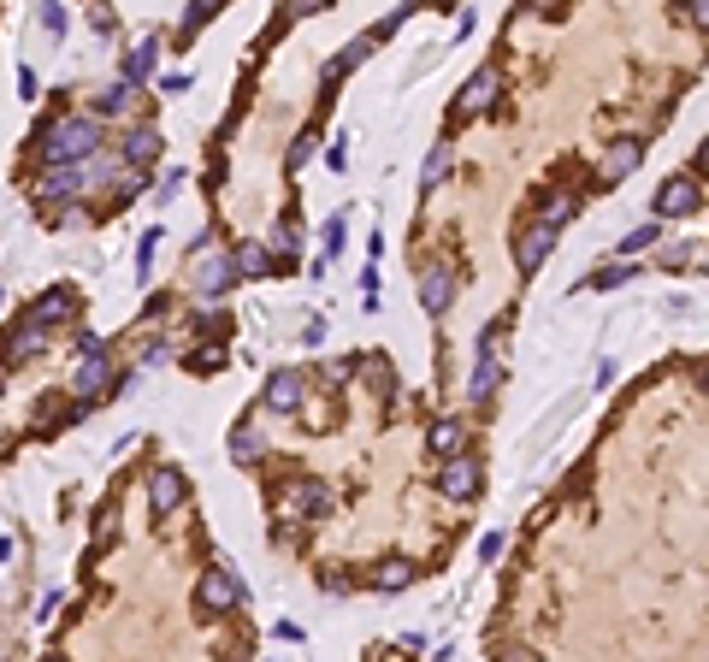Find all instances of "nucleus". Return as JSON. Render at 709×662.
Segmentation results:
<instances>
[{
    "mask_svg": "<svg viewBox=\"0 0 709 662\" xmlns=\"http://www.w3.org/2000/svg\"><path fill=\"white\" fill-rule=\"evenodd\" d=\"M36 148L48 166H83L95 148H101V125L95 119H60V125H42L36 131Z\"/></svg>",
    "mask_w": 709,
    "mask_h": 662,
    "instance_id": "obj_1",
    "label": "nucleus"
},
{
    "mask_svg": "<svg viewBox=\"0 0 709 662\" xmlns=\"http://www.w3.org/2000/svg\"><path fill=\"white\" fill-rule=\"evenodd\" d=\"M331 503H337V497H331V485H325V479H296L278 515H284V527H296L302 515H314V521H320V515H331Z\"/></svg>",
    "mask_w": 709,
    "mask_h": 662,
    "instance_id": "obj_2",
    "label": "nucleus"
},
{
    "mask_svg": "<svg viewBox=\"0 0 709 662\" xmlns=\"http://www.w3.org/2000/svg\"><path fill=\"white\" fill-rule=\"evenodd\" d=\"M195 603H201L207 615H225V609H237V603H243L237 574H231V568H207V574H201V586H195Z\"/></svg>",
    "mask_w": 709,
    "mask_h": 662,
    "instance_id": "obj_3",
    "label": "nucleus"
},
{
    "mask_svg": "<svg viewBox=\"0 0 709 662\" xmlns=\"http://www.w3.org/2000/svg\"><path fill=\"white\" fill-rule=\"evenodd\" d=\"M231 284H237L231 255H195V296H201V302H225Z\"/></svg>",
    "mask_w": 709,
    "mask_h": 662,
    "instance_id": "obj_4",
    "label": "nucleus"
},
{
    "mask_svg": "<svg viewBox=\"0 0 709 662\" xmlns=\"http://www.w3.org/2000/svg\"><path fill=\"white\" fill-rule=\"evenodd\" d=\"M550 243H556V231H550V225H526V231L515 237V266L526 272V278L550 261Z\"/></svg>",
    "mask_w": 709,
    "mask_h": 662,
    "instance_id": "obj_5",
    "label": "nucleus"
},
{
    "mask_svg": "<svg viewBox=\"0 0 709 662\" xmlns=\"http://www.w3.org/2000/svg\"><path fill=\"white\" fill-rule=\"evenodd\" d=\"M107 385H113V367H107V349H95V355L77 367L71 391H77V402H101V397H107Z\"/></svg>",
    "mask_w": 709,
    "mask_h": 662,
    "instance_id": "obj_6",
    "label": "nucleus"
},
{
    "mask_svg": "<svg viewBox=\"0 0 709 662\" xmlns=\"http://www.w3.org/2000/svg\"><path fill=\"white\" fill-rule=\"evenodd\" d=\"M444 497H455V503H467V497H479V462L473 456H450L444 462Z\"/></svg>",
    "mask_w": 709,
    "mask_h": 662,
    "instance_id": "obj_7",
    "label": "nucleus"
},
{
    "mask_svg": "<svg viewBox=\"0 0 709 662\" xmlns=\"http://www.w3.org/2000/svg\"><path fill=\"white\" fill-rule=\"evenodd\" d=\"M302 391H308L302 373H272V379H266V408H272V414H296V408H302Z\"/></svg>",
    "mask_w": 709,
    "mask_h": 662,
    "instance_id": "obj_8",
    "label": "nucleus"
},
{
    "mask_svg": "<svg viewBox=\"0 0 709 662\" xmlns=\"http://www.w3.org/2000/svg\"><path fill=\"white\" fill-rule=\"evenodd\" d=\"M455 296V272L450 266H426L420 272V302H426V314H444Z\"/></svg>",
    "mask_w": 709,
    "mask_h": 662,
    "instance_id": "obj_9",
    "label": "nucleus"
},
{
    "mask_svg": "<svg viewBox=\"0 0 709 662\" xmlns=\"http://www.w3.org/2000/svg\"><path fill=\"white\" fill-rule=\"evenodd\" d=\"M83 184H89L83 166H48V178H42V201H77V196H83Z\"/></svg>",
    "mask_w": 709,
    "mask_h": 662,
    "instance_id": "obj_10",
    "label": "nucleus"
},
{
    "mask_svg": "<svg viewBox=\"0 0 709 662\" xmlns=\"http://www.w3.org/2000/svg\"><path fill=\"white\" fill-rule=\"evenodd\" d=\"M639 160H645V142L627 136V142H615V148L603 154V172H597V178H603V184H621L627 172H639Z\"/></svg>",
    "mask_w": 709,
    "mask_h": 662,
    "instance_id": "obj_11",
    "label": "nucleus"
},
{
    "mask_svg": "<svg viewBox=\"0 0 709 662\" xmlns=\"http://www.w3.org/2000/svg\"><path fill=\"white\" fill-rule=\"evenodd\" d=\"M42 343H48V331H42V326H30V320H18V326L6 331L0 355H6V361H30V355H42Z\"/></svg>",
    "mask_w": 709,
    "mask_h": 662,
    "instance_id": "obj_12",
    "label": "nucleus"
},
{
    "mask_svg": "<svg viewBox=\"0 0 709 662\" xmlns=\"http://www.w3.org/2000/svg\"><path fill=\"white\" fill-rule=\"evenodd\" d=\"M698 207V178H668L662 190H656V213L668 219V213H692Z\"/></svg>",
    "mask_w": 709,
    "mask_h": 662,
    "instance_id": "obj_13",
    "label": "nucleus"
},
{
    "mask_svg": "<svg viewBox=\"0 0 709 662\" xmlns=\"http://www.w3.org/2000/svg\"><path fill=\"white\" fill-rule=\"evenodd\" d=\"M491 95H497V71H473V83L461 89V119H479L485 107H491Z\"/></svg>",
    "mask_w": 709,
    "mask_h": 662,
    "instance_id": "obj_14",
    "label": "nucleus"
},
{
    "mask_svg": "<svg viewBox=\"0 0 709 662\" xmlns=\"http://www.w3.org/2000/svg\"><path fill=\"white\" fill-rule=\"evenodd\" d=\"M184 497H190L184 473H178V467H160V473H154V509H160V515H172Z\"/></svg>",
    "mask_w": 709,
    "mask_h": 662,
    "instance_id": "obj_15",
    "label": "nucleus"
},
{
    "mask_svg": "<svg viewBox=\"0 0 709 662\" xmlns=\"http://www.w3.org/2000/svg\"><path fill=\"white\" fill-rule=\"evenodd\" d=\"M71 308H77V296H71V290H54V296H42V302H36V308H30V314H24V320H30V326H54V320H71Z\"/></svg>",
    "mask_w": 709,
    "mask_h": 662,
    "instance_id": "obj_16",
    "label": "nucleus"
},
{
    "mask_svg": "<svg viewBox=\"0 0 709 662\" xmlns=\"http://www.w3.org/2000/svg\"><path fill=\"white\" fill-rule=\"evenodd\" d=\"M426 438H432V450L450 462V456H461V444H467V426H461L455 414H444V420H432V432H426Z\"/></svg>",
    "mask_w": 709,
    "mask_h": 662,
    "instance_id": "obj_17",
    "label": "nucleus"
},
{
    "mask_svg": "<svg viewBox=\"0 0 709 662\" xmlns=\"http://www.w3.org/2000/svg\"><path fill=\"white\" fill-rule=\"evenodd\" d=\"M125 160L142 172V166H154L160 160V131H148V125H136V131L125 136Z\"/></svg>",
    "mask_w": 709,
    "mask_h": 662,
    "instance_id": "obj_18",
    "label": "nucleus"
},
{
    "mask_svg": "<svg viewBox=\"0 0 709 662\" xmlns=\"http://www.w3.org/2000/svg\"><path fill=\"white\" fill-rule=\"evenodd\" d=\"M408 580H414V562H402V556H390V562L373 568V586H379V592H402Z\"/></svg>",
    "mask_w": 709,
    "mask_h": 662,
    "instance_id": "obj_19",
    "label": "nucleus"
},
{
    "mask_svg": "<svg viewBox=\"0 0 709 662\" xmlns=\"http://www.w3.org/2000/svg\"><path fill=\"white\" fill-rule=\"evenodd\" d=\"M231 456H237L243 467L260 462V456H266V438H260L255 426H237V432H231Z\"/></svg>",
    "mask_w": 709,
    "mask_h": 662,
    "instance_id": "obj_20",
    "label": "nucleus"
},
{
    "mask_svg": "<svg viewBox=\"0 0 709 662\" xmlns=\"http://www.w3.org/2000/svg\"><path fill=\"white\" fill-rule=\"evenodd\" d=\"M231 266H237V272H249V278H260V272H272V249H260V243H243V249L231 255Z\"/></svg>",
    "mask_w": 709,
    "mask_h": 662,
    "instance_id": "obj_21",
    "label": "nucleus"
},
{
    "mask_svg": "<svg viewBox=\"0 0 709 662\" xmlns=\"http://www.w3.org/2000/svg\"><path fill=\"white\" fill-rule=\"evenodd\" d=\"M154 54H160V48H154V42H142V48H136V54L125 60V77H119V83H125V89H136V83H142V77L154 71Z\"/></svg>",
    "mask_w": 709,
    "mask_h": 662,
    "instance_id": "obj_22",
    "label": "nucleus"
},
{
    "mask_svg": "<svg viewBox=\"0 0 709 662\" xmlns=\"http://www.w3.org/2000/svg\"><path fill=\"white\" fill-rule=\"evenodd\" d=\"M367 48H373V36H361V42H349V48H343V54H337V60L325 66V83H337V77H343V71H349V66H361V60H367Z\"/></svg>",
    "mask_w": 709,
    "mask_h": 662,
    "instance_id": "obj_23",
    "label": "nucleus"
},
{
    "mask_svg": "<svg viewBox=\"0 0 709 662\" xmlns=\"http://www.w3.org/2000/svg\"><path fill=\"white\" fill-rule=\"evenodd\" d=\"M491 385H497V355H479V373H473L467 397H473V402H491Z\"/></svg>",
    "mask_w": 709,
    "mask_h": 662,
    "instance_id": "obj_24",
    "label": "nucleus"
},
{
    "mask_svg": "<svg viewBox=\"0 0 709 662\" xmlns=\"http://www.w3.org/2000/svg\"><path fill=\"white\" fill-rule=\"evenodd\" d=\"M444 172H450V142H438V148L426 154V172H420V184H426V190H438V184H444Z\"/></svg>",
    "mask_w": 709,
    "mask_h": 662,
    "instance_id": "obj_25",
    "label": "nucleus"
},
{
    "mask_svg": "<svg viewBox=\"0 0 709 662\" xmlns=\"http://www.w3.org/2000/svg\"><path fill=\"white\" fill-rule=\"evenodd\" d=\"M130 101H136V89H125V83H107V89L95 95V113H125Z\"/></svg>",
    "mask_w": 709,
    "mask_h": 662,
    "instance_id": "obj_26",
    "label": "nucleus"
},
{
    "mask_svg": "<svg viewBox=\"0 0 709 662\" xmlns=\"http://www.w3.org/2000/svg\"><path fill=\"white\" fill-rule=\"evenodd\" d=\"M574 207H580V196H556V201H550V207H544V219H538V225H550V231H562V225L574 219Z\"/></svg>",
    "mask_w": 709,
    "mask_h": 662,
    "instance_id": "obj_27",
    "label": "nucleus"
},
{
    "mask_svg": "<svg viewBox=\"0 0 709 662\" xmlns=\"http://www.w3.org/2000/svg\"><path fill=\"white\" fill-rule=\"evenodd\" d=\"M627 278H633V266H603V272L585 278V290H615V284H627Z\"/></svg>",
    "mask_w": 709,
    "mask_h": 662,
    "instance_id": "obj_28",
    "label": "nucleus"
},
{
    "mask_svg": "<svg viewBox=\"0 0 709 662\" xmlns=\"http://www.w3.org/2000/svg\"><path fill=\"white\" fill-rule=\"evenodd\" d=\"M656 243V225H639V231H627L621 243H615V255H639V249H650Z\"/></svg>",
    "mask_w": 709,
    "mask_h": 662,
    "instance_id": "obj_29",
    "label": "nucleus"
},
{
    "mask_svg": "<svg viewBox=\"0 0 709 662\" xmlns=\"http://www.w3.org/2000/svg\"><path fill=\"white\" fill-rule=\"evenodd\" d=\"M272 249H278V255H284V261H290V255H296V249H302V237H296V225H290V219H284V225H278V231H272Z\"/></svg>",
    "mask_w": 709,
    "mask_h": 662,
    "instance_id": "obj_30",
    "label": "nucleus"
},
{
    "mask_svg": "<svg viewBox=\"0 0 709 662\" xmlns=\"http://www.w3.org/2000/svg\"><path fill=\"white\" fill-rule=\"evenodd\" d=\"M361 373H367V385H373L379 397H390V361H379V355H373V361H367Z\"/></svg>",
    "mask_w": 709,
    "mask_h": 662,
    "instance_id": "obj_31",
    "label": "nucleus"
},
{
    "mask_svg": "<svg viewBox=\"0 0 709 662\" xmlns=\"http://www.w3.org/2000/svg\"><path fill=\"white\" fill-rule=\"evenodd\" d=\"M314 148H320L314 136H296V142H290V172H302V166L314 160Z\"/></svg>",
    "mask_w": 709,
    "mask_h": 662,
    "instance_id": "obj_32",
    "label": "nucleus"
},
{
    "mask_svg": "<svg viewBox=\"0 0 709 662\" xmlns=\"http://www.w3.org/2000/svg\"><path fill=\"white\" fill-rule=\"evenodd\" d=\"M213 12H219V6H213V0H195L190 12H184V30H201V24H207V18H213Z\"/></svg>",
    "mask_w": 709,
    "mask_h": 662,
    "instance_id": "obj_33",
    "label": "nucleus"
},
{
    "mask_svg": "<svg viewBox=\"0 0 709 662\" xmlns=\"http://www.w3.org/2000/svg\"><path fill=\"white\" fill-rule=\"evenodd\" d=\"M686 261H698V249H692V243H686V249H680V243H668V249H662V266H686Z\"/></svg>",
    "mask_w": 709,
    "mask_h": 662,
    "instance_id": "obj_34",
    "label": "nucleus"
},
{
    "mask_svg": "<svg viewBox=\"0 0 709 662\" xmlns=\"http://www.w3.org/2000/svg\"><path fill=\"white\" fill-rule=\"evenodd\" d=\"M503 544H509L503 532H485V538H479V556H485V562H497V556H503Z\"/></svg>",
    "mask_w": 709,
    "mask_h": 662,
    "instance_id": "obj_35",
    "label": "nucleus"
},
{
    "mask_svg": "<svg viewBox=\"0 0 709 662\" xmlns=\"http://www.w3.org/2000/svg\"><path fill=\"white\" fill-rule=\"evenodd\" d=\"M343 148H349V136H337V142H331V154H325V160H331V166H337V172H343V166H349V154H343Z\"/></svg>",
    "mask_w": 709,
    "mask_h": 662,
    "instance_id": "obj_36",
    "label": "nucleus"
},
{
    "mask_svg": "<svg viewBox=\"0 0 709 662\" xmlns=\"http://www.w3.org/2000/svg\"><path fill=\"white\" fill-rule=\"evenodd\" d=\"M325 249H331V255L343 249V219H331V225H325Z\"/></svg>",
    "mask_w": 709,
    "mask_h": 662,
    "instance_id": "obj_37",
    "label": "nucleus"
},
{
    "mask_svg": "<svg viewBox=\"0 0 709 662\" xmlns=\"http://www.w3.org/2000/svg\"><path fill=\"white\" fill-rule=\"evenodd\" d=\"M42 662H65V657H42Z\"/></svg>",
    "mask_w": 709,
    "mask_h": 662,
    "instance_id": "obj_38",
    "label": "nucleus"
}]
</instances>
